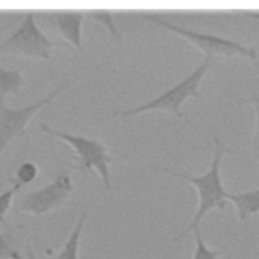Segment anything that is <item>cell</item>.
<instances>
[{
	"label": "cell",
	"instance_id": "6da1fadb",
	"mask_svg": "<svg viewBox=\"0 0 259 259\" xmlns=\"http://www.w3.org/2000/svg\"><path fill=\"white\" fill-rule=\"evenodd\" d=\"M213 144H214V152L212 156V160L210 163L209 169L202 175L192 176L183 172H177L173 169L163 167L160 165H149V168L155 171H161L168 173L174 177L186 180L194 185L197 191V208L194 217L191 222L186 226V228L180 232L175 238H173V242H177L182 239L187 233L190 231H194L198 229V226L202 220V218L212 208H217L219 210L225 209L227 206V194L221 174H220V164L222 157L225 154L234 153L233 150L229 149L225 144H223L217 136H213Z\"/></svg>",
	"mask_w": 259,
	"mask_h": 259
},
{
	"label": "cell",
	"instance_id": "7a4b0ae2",
	"mask_svg": "<svg viewBox=\"0 0 259 259\" xmlns=\"http://www.w3.org/2000/svg\"><path fill=\"white\" fill-rule=\"evenodd\" d=\"M212 60L213 58L205 57L202 63L196 69H194L190 74H188L173 87L158 95L156 98L132 108L115 110L112 112V116L124 120L143 112L159 110L165 111L178 119L184 118L185 113L181 111L180 107L188 98L201 97V93L198 91L199 84L208 69L211 67Z\"/></svg>",
	"mask_w": 259,
	"mask_h": 259
},
{
	"label": "cell",
	"instance_id": "3957f363",
	"mask_svg": "<svg viewBox=\"0 0 259 259\" xmlns=\"http://www.w3.org/2000/svg\"><path fill=\"white\" fill-rule=\"evenodd\" d=\"M57 48H71L65 40L49 37L35 21V13H25L18 26L0 42V57H20L48 61Z\"/></svg>",
	"mask_w": 259,
	"mask_h": 259
},
{
	"label": "cell",
	"instance_id": "277c9868",
	"mask_svg": "<svg viewBox=\"0 0 259 259\" xmlns=\"http://www.w3.org/2000/svg\"><path fill=\"white\" fill-rule=\"evenodd\" d=\"M37 125L40 132L67 143L74 151L73 161L77 163L75 168L82 171H96L100 176L104 189L107 193L111 194L112 184L109 164L112 162V159L106 145L96 138H88L60 131L44 122H39Z\"/></svg>",
	"mask_w": 259,
	"mask_h": 259
},
{
	"label": "cell",
	"instance_id": "5b68a950",
	"mask_svg": "<svg viewBox=\"0 0 259 259\" xmlns=\"http://www.w3.org/2000/svg\"><path fill=\"white\" fill-rule=\"evenodd\" d=\"M141 18L153 23L156 26L169 30L180 37L184 38L186 41L191 44L197 50L205 55V57H225L231 58L235 56H240L248 58L250 60H256L258 58L257 52L252 47H247L237 40L226 38L223 36L198 32L184 26L172 23L156 14L140 12Z\"/></svg>",
	"mask_w": 259,
	"mask_h": 259
},
{
	"label": "cell",
	"instance_id": "8992f818",
	"mask_svg": "<svg viewBox=\"0 0 259 259\" xmlns=\"http://www.w3.org/2000/svg\"><path fill=\"white\" fill-rule=\"evenodd\" d=\"M69 86L70 81L64 80L42 98L18 108L7 107L4 101L0 100V157L12 141L25 136L30 119Z\"/></svg>",
	"mask_w": 259,
	"mask_h": 259
},
{
	"label": "cell",
	"instance_id": "52a82bcc",
	"mask_svg": "<svg viewBox=\"0 0 259 259\" xmlns=\"http://www.w3.org/2000/svg\"><path fill=\"white\" fill-rule=\"evenodd\" d=\"M73 191L74 182L70 173L62 171L50 183L23 194L17 200L15 211L42 215L63 205Z\"/></svg>",
	"mask_w": 259,
	"mask_h": 259
},
{
	"label": "cell",
	"instance_id": "ba28073f",
	"mask_svg": "<svg viewBox=\"0 0 259 259\" xmlns=\"http://www.w3.org/2000/svg\"><path fill=\"white\" fill-rule=\"evenodd\" d=\"M53 23L57 31L71 48L78 52L83 50L82 25L86 18L84 10L59 9L53 10L51 14Z\"/></svg>",
	"mask_w": 259,
	"mask_h": 259
},
{
	"label": "cell",
	"instance_id": "9c48e42d",
	"mask_svg": "<svg viewBox=\"0 0 259 259\" xmlns=\"http://www.w3.org/2000/svg\"><path fill=\"white\" fill-rule=\"evenodd\" d=\"M227 200L235 206L240 221H245L259 211V188L240 193H228Z\"/></svg>",
	"mask_w": 259,
	"mask_h": 259
},
{
	"label": "cell",
	"instance_id": "30bf717a",
	"mask_svg": "<svg viewBox=\"0 0 259 259\" xmlns=\"http://www.w3.org/2000/svg\"><path fill=\"white\" fill-rule=\"evenodd\" d=\"M87 218V211L86 209H83L78 220L70 233L67 241L64 243L63 247L60 249V251L55 254L54 256L48 258V259H79V247H80V239L81 234L86 222Z\"/></svg>",
	"mask_w": 259,
	"mask_h": 259
},
{
	"label": "cell",
	"instance_id": "8fae6325",
	"mask_svg": "<svg viewBox=\"0 0 259 259\" xmlns=\"http://www.w3.org/2000/svg\"><path fill=\"white\" fill-rule=\"evenodd\" d=\"M23 85L24 77L21 71L0 66V100L4 101L7 95L18 96Z\"/></svg>",
	"mask_w": 259,
	"mask_h": 259
},
{
	"label": "cell",
	"instance_id": "7c38bea8",
	"mask_svg": "<svg viewBox=\"0 0 259 259\" xmlns=\"http://www.w3.org/2000/svg\"><path fill=\"white\" fill-rule=\"evenodd\" d=\"M84 13H85V17L104 26L117 44H119V45L122 44V36L114 23L111 10H109V9H88V10H84Z\"/></svg>",
	"mask_w": 259,
	"mask_h": 259
},
{
	"label": "cell",
	"instance_id": "4fadbf2b",
	"mask_svg": "<svg viewBox=\"0 0 259 259\" xmlns=\"http://www.w3.org/2000/svg\"><path fill=\"white\" fill-rule=\"evenodd\" d=\"M38 167L32 161H24L18 165L14 175L7 178V182L11 186H15L21 189L24 185L33 182L38 175Z\"/></svg>",
	"mask_w": 259,
	"mask_h": 259
},
{
	"label": "cell",
	"instance_id": "5bb4252c",
	"mask_svg": "<svg viewBox=\"0 0 259 259\" xmlns=\"http://www.w3.org/2000/svg\"><path fill=\"white\" fill-rule=\"evenodd\" d=\"M0 259H22L16 247V236L11 229L0 233Z\"/></svg>",
	"mask_w": 259,
	"mask_h": 259
},
{
	"label": "cell",
	"instance_id": "9a60e30c",
	"mask_svg": "<svg viewBox=\"0 0 259 259\" xmlns=\"http://www.w3.org/2000/svg\"><path fill=\"white\" fill-rule=\"evenodd\" d=\"M194 237H195V249L193 252L192 259H218L219 251L209 249L199 232V229H195L194 231Z\"/></svg>",
	"mask_w": 259,
	"mask_h": 259
},
{
	"label": "cell",
	"instance_id": "2e32d148",
	"mask_svg": "<svg viewBox=\"0 0 259 259\" xmlns=\"http://www.w3.org/2000/svg\"><path fill=\"white\" fill-rule=\"evenodd\" d=\"M20 189L15 186H10L8 189L0 193V224H6V214L12 206L13 198Z\"/></svg>",
	"mask_w": 259,
	"mask_h": 259
},
{
	"label": "cell",
	"instance_id": "e0dca14e",
	"mask_svg": "<svg viewBox=\"0 0 259 259\" xmlns=\"http://www.w3.org/2000/svg\"><path fill=\"white\" fill-rule=\"evenodd\" d=\"M255 112H256V118H255V126H254V133L252 136V147L253 150L256 152L258 156V176H259V104H254Z\"/></svg>",
	"mask_w": 259,
	"mask_h": 259
},
{
	"label": "cell",
	"instance_id": "ac0fdd59",
	"mask_svg": "<svg viewBox=\"0 0 259 259\" xmlns=\"http://www.w3.org/2000/svg\"><path fill=\"white\" fill-rule=\"evenodd\" d=\"M236 102L239 105H243L246 103H252V104H259V95L256 93H252L248 98L246 97H242L240 99H237Z\"/></svg>",
	"mask_w": 259,
	"mask_h": 259
},
{
	"label": "cell",
	"instance_id": "d6986e66",
	"mask_svg": "<svg viewBox=\"0 0 259 259\" xmlns=\"http://www.w3.org/2000/svg\"><path fill=\"white\" fill-rule=\"evenodd\" d=\"M25 259H37L32 247L29 245H26L25 247Z\"/></svg>",
	"mask_w": 259,
	"mask_h": 259
},
{
	"label": "cell",
	"instance_id": "ffe728a7",
	"mask_svg": "<svg viewBox=\"0 0 259 259\" xmlns=\"http://www.w3.org/2000/svg\"><path fill=\"white\" fill-rule=\"evenodd\" d=\"M6 18V15L3 13V12H0V21L4 20Z\"/></svg>",
	"mask_w": 259,
	"mask_h": 259
},
{
	"label": "cell",
	"instance_id": "44dd1931",
	"mask_svg": "<svg viewBox=\"0 0 259 259\" xmlns=\"http://www.w3.org/2000/svg\"><path fill=\"white\" fill-rule=\"evenodd\" d=\"M257 255H258V256H259V252H258V253H257Z\"/></svg>",
	"mask_w": 259,
	"mask_h": 259
}]
</instances>
